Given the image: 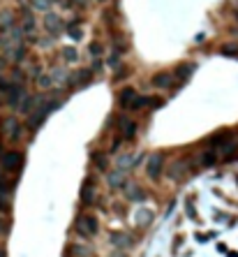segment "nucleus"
I'll return each mask as SVG.
<instances>
[{
  "label": "nucleus",
  "instance_id": "6e6552de",
  "mask_svg": "<svg viewBox=\"0 0 238 257\" xmlns=\"http://www.w3.org/2000/svg\"><path fill=\"white\" fill-rule=\"evenodd\" d=\"M120 128L125 130V137H127V139H132L134 132H137V125H134L130 118H120Z\"/></svg>",
  "mask_w": 238,
  "mask_h": 257
},
{
  "label": "nucleus",
  "instance_id": "9d476101",
  "mask_svg": "<svg viewBox=\"0 0 238 257\" xmlns=\"http://www.w3.org/2000/svg\"><path fill=\"white\" fill-rule=\"evenodd\" d=\"M222 53H227V56H238V46L234 44V46H224V49H222Z\"/></svg>",
  "mask_w": 238,
  "mask_h": 257
},
{
  "label": "nucleus",
  "instance_id": "39448f33",
  "mask_svg": "<svg viewBox=\"0 0 238 257\" xmlns=\"http://www.w3.org/2000/svg\"><path fill=\"white\" fill-rule=\"evenodd\" d=\"M153 84H155L158 88H169V86L174 84V77H171V74H167V72H162V74H155Z\"/></svg>",
  "mask_w": 238,
  "mask_h": 257
},
{
  "label": "nucleus",
  "instance_id": "7ed1b4c3",
  "mask_svg": "<svg viewBox=\"0 0 238 257\" xmlns=\"http://www.w3.org/2000/svg\"><path fill=\"white\" fill-rule=\"evenodd\" d=\"M79 230L83 232V234H95V232H97L95 218H90V215H81V218H79Z\"/></svg>",
  "mask_w": 238,
  "mask_h": 257
},
{
  "label": "nucleus",
  "instance_id": "20e7f679",
  "mask_svg": "<svg viewBox=\"0 0 238 257\" xmlns=\"http://www.w3.org/2000/svg\"><path fill=\"white\" fill-rule=\"evenodd\" d=\"M9 209V186L7 181L0 176V211H7Z\"/></svg>",
  "mask_w": 238,
  "mask_h": 257
},
{
  "label": "nucleus",
  "instance_id": "423d86ee",
  "mask_svg": "<svg viewBox=\"0 0 238 257\" xmlns=\"http://www.w3.org/2000/svg\"><path fill=\"white\" fill-rule=\"evenodd\" d=\"M159 167H162V158H159V155H153V158H150V165H148V174H150V178H158Z\"/></svg>",
  "mask_w": 238,
  "mask_h": 257
},
{
  "label": "nucleus",
  "instance_id": "0eeeda50",
  "mask_svg": "<svg viewBox=\"0 0 238 257\" xmlns=\"http://www.w3.org/2000/svg\"><path fill=\"white\" fill-rule=\"evenodd\" d=\"M134 98H137V93H134V90H123V93H120V105L125 107V109H132V102H134Z\"/></svg>",
  "mask_w": 238,
  "mask_h": 257
},
{
  "label": "nucleus",
  "instance_id": "f03ea898",
  "mask_svg": "<svg viewBox=\"0 0 238 257\" xmlns=\"http://www.w3.org/2000/svg\"><path fill=\"white\" fill-rule=\"evenodd\" d=\"M215 149L220 153H224V155H231V151L236 149V142L229 139V137H224V134H220V137L215 139Z\"/></svg>",
  "mask_w": 238,
  "mask_h": 257
},
{
  "label": "nucleus",
  "instance_id": "f8f14e48",
  "mask_svg": "<svg viewBox=\"0 0 238 257\" xmlns=\"http://www.w3.org/2000/svg\"><path fill=\"white\" fill-rule=\"evenodd\" d=\"M65 56H67L70 61H74V58H77V51H74V49H70V51H65Z\"/></svg>",
  "mask_w": 238,
  "mask_h": 257
},
{
  "label": "nucleus",
  "instance_id": "1a4fd4ad",
  "mask_svg": "<svg viewBox=\"0 0 238 257\" xmlns=\"http://www.w3.org/2000/svg\"><path fill=\"white\" fill-rule=\"evenodd\" d=\"M5 132L14 134V137L19 134V125H17V121H14V118H7V121H5Z\"/></svg>",
  "mask_w": 238,
  "mask_h": 257
},
{
  "label": "nucleus",
  "instance_id": "f257e3e1",
  "mask_svg": "<svg viewBox=\"0 0 238 257\" xmlns=\"http://www.w3.org/2000/svg\"><path fill=\"white\" fill-rule=\"evenodd\" d=\"M21 165H23V155H21V153L9 151L2 155V167L9 169V171H12V169H21Z\"/></svg>",
  "mask_w": 238,
  "mask_h": 257
},
{
  "label": "nucleus",
  "instance_id": "9b49d317",
  "mask_svg": "<svg viewBox=\"0 0 238 257\" xmlns=\"http://www.w3.org/2000/svg\"><path fill=\"white\" fill-rule=\"evenodd\" d=\"M35 5L40 9H46V5H49V0H35Z\"/></svg>",
  "mask_w": 238,
  "mask_h": 257
}]
</instances>
